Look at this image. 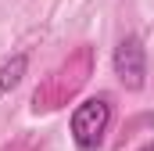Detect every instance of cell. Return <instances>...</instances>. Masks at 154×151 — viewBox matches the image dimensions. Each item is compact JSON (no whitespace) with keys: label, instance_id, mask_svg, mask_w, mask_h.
<instances>
[{"label":"cell","instance_id":"obj_1","mask_svg":"<svg viewBox=\"0 0 154 151\" xmlns=\"http://www.w3.org/2000/svg\"><path fill=\"white\" fill-rule=\"evenodd\" d=\"M108 122H111V101L108 97H86L82 104H75V112H72V140L79 144V151L97 148Z\"/></svg>","mask_w":154,"mask_h":151},{"label":"cell","instance_id":"obj_2","mask_svg":"<svg viewBox=\"0 0 154 151\" xmlns=\"http://www.w3.org/2000/svg\"><path fill=\"white\" fill-rule=\"evenodd\" d=\"M111 65H115V76L129 86V90H140V86H143V76H147V50H143L140 36L118 40Z\"/></svg>","mask_w":154,"mask_h":151},{"label":"cell","instance_id":"obj_3","mask_svg":"<svg viewBox=\"0 0 154 151\" xmlns=\"http://www.w3.org/2000/svg\"><path fill=\"white\" fill-rule=\"evenodd\" d=\"M25 72H29V54H25V50L11 54V58L0 65V97H7V94L25 79Z\"/></svg>","mask_w":154,"mask_h":151},{"label":"cell","instance_id":"obj_4","mask_svg":"<svg viewBox=\"0 0 154 151\" xmlns=\"http://www.w3.org/2000/svg\"><path fill=\"white\" fill-rule=\"evenodd\" d=\"M140 151H154V140H151V144H143V148H140Z\"/></svg>","mask_w":154,"mask_h":151}]
</instances>
